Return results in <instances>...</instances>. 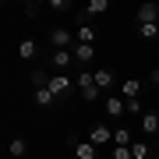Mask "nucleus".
<instances>
[{
	"instance_id": "6",
	"label": "nucleus",
	"mask_w": 159,
	"mask_h": 159,
	"mask_svg": "<svg viewBox=\"0 0 159 159\" xmlns=\"http://www.w3.org/2000/svg\"><path fill=\"white\" fill-rule=\"evenodd\" d=\"M74 50H53L50 57V67H57V74H67V67H74Z\"/></svg>"
},
{
	"instance_id": "21",
	"label": "nucleus",
	"mask_w": 159,
	"mask_h": 159,
	"mask_svg": "<svg viewBox=\"0 0 159 159\" xmlns=\"http://www.w3.org/2000/svg\"><path fill=\"white\" fill-rule=\"evenodd\" d=\"M43 85H50V74L35 67V71H32V89H43Z\"/></svg>"
},
{
	"instance_id": "18",
	"label": "nucleus",
	"mask_w": 159,
	"mask_h": 159,
	"mask_svg": "<svg viewBox=\"0 0 159 159\" xmlns=\"http://www.w3.org/2000/svg\"><path fill=\"white\" fill-rule=\"evenodd\" d=\"M131 142H134V138H131L127 127H117V131H113V145H117V148H131Z\"/></svg>"
},
{
	"instance_id": "10",
	"label": "nucleus",
	"mask_w": 159,
	"mask_h": 159,
	"mask_svg": "<svg viewBox=\"0 0 159 159\" xmlns=\"http://www.w3.org/2000/svg\"><path fill=\"white\" fill-rule=\"evenodd\" d=\"M71 152H74V159H99V148L92 145L89 138H85V142H74V145H71Z\"/></svg>"
},
{
	"instance_id": "8",
	"label": "nucleus",
	"mask_w": 159,
	"mask_h": 159,
	"mask_svg": "<svg viewBox=\"0 0 159 159\" xmlns=\"http://www.w3.org/2000/svg\"><path fill=\"white\" fill-rule=\"evenodd\" d=\"M74 39H78V43H89V46H96L99 32H96V25H92V21H81L78 29H74Z\"/></svg>"
},
{
	"instance_id": "3",
	"label": "nucleus",
	"mask_w": 159,
	"mask_h": 159,
	"mask_svg": "<svg viewBox=\"0 0 159 159\" xmlns=\"http://www.w3.org/2000/svg\"><path fill=\"white\" fill-rule=\"evenodd\" d=\"M89 142L96 145V148L113 145V127H110V124H92V127H89Z\"/></svg>"
},
{
	"instance_id": "26",
	"label": "nucleus",
	"mask_w": 159,
	"mask_h": 159,
	"mask_svg": "<svg viewBox=\"0 0 159 159\" xmlns=\"http://www.w3.org/2000/svg\"><path fill=\"white\" fill-rule=\"evenodd\" d=\"M148 81H152V85H159V67H152V71H148Z\"/></svg>"
},
{
	"instance_id": "24",
	"label": "nucleus",
	"mask_w": 159,
	"mask_h": 159,
	"mask_svg": "<svg viewBox=\"0 0 159 159\" xmlns=\"http://www.w3.org/2000/svg\"><path fill=\"white\" fill-rule=\"evenodd\" d=\"M110 159H134V156H131V148H117V145H113V152H110Z\"/></svg>"
},
{
	"instance_id": "19",
	"label": "nucleus",
	"mask_w": 159,
	"mask_h": 159,
	"mask_svg": "<svg viewBox=\"0 0 159 159\" xmlns=\"http://www.w3.org/2000/svg\"><path fill=\"white\" fill-rule=\"evenodd\" d=\"M138 39H145V43L159 39V25H138Z\"/></svg>"
},
{
	"instance_id": "1",
	"label": "nucleus",
	"mask_w": 159,
	"mask_h": 159,
	"mask_svg": "<svg viewBox=\"0 0 159 159\" xmlns=\"http://www.w3.org/2000/svg\"><path fill=\"white\" fill-rule=\"evenodd\" d=\"M74 85H78V96L85 102H96L102 96V89L96 85V74H92V71H78V74H74Z\"/></svg>"
},
{
	"instance_id": "9",
	"label": "nucleus",
	"mask_w": 159,
	"mask_h": 159,
	"mask_svg": "<svg viewBox=\"0 0 159 159\" xmlns=\"http://www.w3.org/2000/svg\"><path fill=\"white\" fill-rule=\"evenodd\" d=\"M92 74H96V85H99L102 92H113V85H117V74L110 71V67H96Z\"/></svg>"
},
{
	"instance_id": "12",
	"label": "nucleus",
	"mask_w": 159,
	"mask_h": 159,
	"mask_svg": "<svg viewBox=\"0 0 159 159\" xmlns=\"http://www.w3.org/2000/svg\"><path fill=\"white\" fill-rule=\"evenodd\" d=\"M120 96L124 99H142V78H124L120 81Z\"/></svg>"
},
{
	"instance_id": "23",
	"label": "nucleus",
	"mask_w": 159,
	"mask_h": 159,
	"mask_svg": "<svg viewBox=\"0 0 159 159\" xmlns=\"http://www.w3.org/2000/svg\"><path fill=\"white\" fill-rule=\"evenodd\" d=\"M50 11H60V14H67V11H71V0H50Z\"/></svg>"
},
{
	"instance_id": "15",
	"label": "nucleus",
	"mask_w": 159,
	"mask_h": 159,
	"mask_svg": "<svg viewBox=\"0 0 159 159\" xmlns=\"http://www.w3.org/2000/svg\"><path fill=\"white\" fill-rule=\"evenodd\" d=\"M7 156L11 159H25L29 156V142H25V138H11V142H7Z\"/></svg>"
},
{
	"instance_id": "11",
	"label": "nucleus",
	"mask_w": 159,
	"mask_h": 159,
	"mask_svg": "<svg viewBox=\"0 0 159 159\" xmlns=\"http://www.w3.org/2000/svg\"><path fill=\"white\" fill-rule=\"evenodd\" d=\"M142 131L148 138L159 134V110H145V113H142Z\"/></svg>"
},
{
	"instance_id": "2",
	"label": "nucleus",
	"mask_w": 159,
	"mask_h": 159,
	"mask_svg": "<svg viewBox=\"0 0 159 159\" xmlns=\"http://www.w3.org/2000/svg\"><path fill=\"white\" fill-rule=\"evenodd\" d=\"M50 43H53V50H74V46H78V39H74V32L67 29V25L50 29Z\"/></svg>"
},
{
	"instance_id": "4",
	"label": "nucleus",
	"mask_w": 159,
	"mask_h": 159,
	"mask_svg": "<svg viewBox=\"0 0 159 159\" xmlns=\"http://www.w3.org/2000/svg\"><path fill=\"white\" fill-rule=\"evenodd\" d=\"M71 89H78V85H74L67 74H57V71L50 74V92H53L57 99H67V96H71Z\"/></svg>"
},
{
	"instance_id": "20",
	"label": "nucleus",
	"mask_w": 159,
	"mask_h": 159,
	"mask_svg": "<svg viewBox=\"0 0 159 159\" xmlns=\"http://www.w3.org/2000/svg\"><path fill=\"white\" fill-rule=\"evenodd\" d=\"M131 156L134 159H148V142H138L134 138V142H131Z\"/></svg>"
},
{
	"instance_id": "7",
	"label": "nucleus",
	"mask_w": 159,
	"mask_h": 159,
	"mask_svg": "<svg viewBox=\"0 0 159 159\" xmlns=\"http://www.w3.org/2000/svg\"><path fill=\"white\" fill-rule=\"evenodd\" d=\"M102 110H106L110 120H120V117L127 113V102L120 99V96H106V99H102Z\"/></svg>"
},
{
	"instance_id": "17",
	"label": "nucleus",
	"mask_w": 159,
	"mask_h": 159,
	"mask_svg": "<svg viewBox=\"0 0 159 159\" xmlns=\"http://www.w3.org/2000/svg\"><path fill=\"white\" fill-rule=\"evenodd\" d=\"M53 102H57V96L50 92V85H43V89H35V106H43V110H50Z\"/></svg>"
},
{
	"instance_id": "5",
	"label": "nucleus",
	"mask_w": 159,
	"mask_h": 159,
	"mask_svg": "<svg viewBox=\"0 0 159 159\" xmlns=\"http://www.w3.org/2000/svg\"><path fill=\"white\" fill-rule=\"evenodd\" d=\"M134 21L138 25H159V4L156 0H145V4L134 11Z\"/></svg>"
},
{
	"instance_id": "27",
	"label": "nucleus",
	"mask_w": 159,
	"mask_h": 159,
	"mask_svg": "<svg viewBox=\"0 0 159 159\" xmlns=\"http://www.w3.org/2000/svg\"><path fill=\"white\" fill-rule=\"evenodd\" d=\"M156 142H159V134H156Z\"/></svg>"
},
{
	"instance_id": "13",
	"label": "nucleus",
	"mask_w": 159,
	"mask_h": 159,
	"mask_svg": "<svg viewBox=\"0 0 159 159\" xmlns=\"http://www.w3.org/2000/svg\"><path fill=\"white\" fill-rule=\"evenodd\" d=\"M74 60H78L81 67H85V64H92V60H96V46H89V43H78V46H74Z\"/></svg>"
},
{
	"instance_id": "14",
	"label": "nucleus",
	"mask_w": 159,
	"mask_h": 159,
	"mask_svg": "<svg viewBox=\"0 0 159 159\" xmlns=\"http://www.w3.org/2000/svg\"><path fill=\"white\" fill-rule=\"evenodd\" d=\"M18 57H21V60H35V57H39V43H35V39H21V43H18Z\"/></svg>"
},
{
	"instance_id": "16",
	"label": "nucleus",
	"mask_w": 159,
	"mask_h": 159,
	"mask_svg": "<svg viewBox=\"0 0 159 159\" xmlns=\"http://www.w3.org/2000/svg\"><path fill=\"white\" fill-rule=\"evenodd\" d=\"M106 11H110V0H89V4H85V21H89V18L106 14Z\"/></svg>"
},
{
	"instance_id": "28",
	"label": "nucleus",
	"mask_w": 159,
	"mask_h": 159,
	"mask_svg": "<svg viewBox=\"0 0 159 159\" xmlns=\"http://www.w3.org/2000/svg\"><path fill=\"white\" fill-rule=\"evenodd\" d=\"M7 159H11V156H7Z\"/></svg>"
},
{
	"instance_id": "22",
	"label": "nucleus",
	"mask_w": 159,
	"mask_h": 159,
	"mask_svg": "<svg viewBox=\"0 0 159 159\" xmlns=\"http://www.w3.org/2000/svg\"><path fill=\"white\" fill-rule=\"evenodd\" d=\"M124 102H127V113L131 117H142L145 113V110H142V99H124Z\"/></svg>"
},
{
	"instance_id": "25",
	"label": "nucleus",
	"mask_w": 159,
	"mask_h": 159,
	"mask_svg": "<svg viewBox=\"0 0 159 159\" xmlns=\"http://www.w3.org/2000/svg\"><path fill=\"white\" fill-rule=\"evenodd\" d=\"M25 14L35 18V14H39V4H35V0H29V4H25Z\"/></svg>"
}]
</instances>
